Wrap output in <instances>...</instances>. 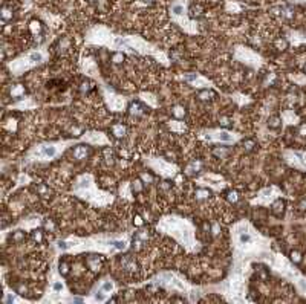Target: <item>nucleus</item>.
<instances>
[{"label":"nucleus","mask_w":306,"mask_h":304,"mask_svg":"<svg viewBox=\"0 0 306 304\" xmlns=\"http://www.w3.org/2000/svg\"><path fill=\"white\" fill-rule=\"evenodd\" d=\"M72 154H74L75 159H83V157H86V154H87V148L84 145H78V147L74 148Z\"/></svg>","instance_id":"obj_1"},{"label":"nucleus","mask_w":306,"mask_h":304,"mask_svg":"<svg viewBox=\"0 0 306 304\" xmlns=\"http://www.w3.org/2000/svg\"><path fill=\"white\" fill-rule=\"evenodd\" d=\"M41 154L43 156H54V154H55V148L54 147H43L41 148Z\"/></svg>","instance_id":"obj_2"},{"label":"nucleus","mask_w":306,"mask_h":304,"mask_svg":"<svg viewBox=\"0 0 306 304\" xmlns=\"http://www.w3.org/2000/svg\"><path fill=\"white\" fill-rule=\"evenodd\" d=\"M54 289H55V290H60V289H61V284H60V283H55V284H54Z\"/></svg>","instance_id":"obj_12"},{"label":"nucleus","mask_w":306,"mask_h":304,"mask_svg":"<svg viewBox=\"0 0 306 304\" xmlns=\"http://www.w3.org/2000/svg\"><path fill=\"white\" fill-rule=\"evenodd\" d=\"M60 248H63V249H66L67 246H66V243H60Z\"/></svg>","instance_id":"obj_13"},{"label":"nucleus","mask_w":306,"mask_h":304,"mask_svg":"<svg viewBox=\"0 0 306 304\" xmlns=\"http://www.w3.org/2000/svg\"><path fill=\"white\" fill-rule=\"evenodd\" d=\"M291 260L294 261V263H300V261H302V254L297 252V251H292L291 252Z\"/></svg>","instance_id":"obj_4"},{"label":"nucleus","mask_w":306,"mask_h":304,"mask_svg":"<svg viewBox=\"0 0 306 304\" xmlns=\"http://www.w3.org/2000/svg\"><path fill=\"white\" fill-rule=\"evenodd\" d=\"M230 200L236 202V200H237V194H236V193H230Z\"/></svg>","instance_id":"obj_11"},{"label":"nucleus","mask_w":306,"mask_h":304,"mask_svg":"<svg viewBox=\"0 0 306 304\" xmlns=\"http://www.w3.org/2000/svg\"><path fill=\"white\" fill-rule=\"evenodd\" d=\"M283 206H285V203H283L282 200H277V202H274V205H272V208H274V212H277L278 214V211H283Z\"/></svg>","instance_id":"obj_5"},{"label":"nucleus","mask_w":306,"mask_h":304,"mask_svg":"<svg viewBox=\"0 0 306 304\" xmlns=\"http://www.w3.org/2000/svg\"><path fill=\"white\" fill-rule=\"evenodd\" d=\"M277 47H278V49H285V47H286V41L285 40H278L277 41Z\"/></svg>","instance_id":"obj_8"},{"label":"nucleus","mask_w":306,"mask_h":304,"mask_svg":"<svg viewBox=\"0 0 306 304\" xmlns=\"http://www.w3.org/2000/svg\"><path fill=\"white\" fill-rule=\"evenodd\" d=\"M115 246L118 249H124V242H115Z\"/></svg>","instance_id":"obj_10"},{"label":"nucleus","mask_w":306,"mask_h":304,"mask_svg":"<svg viewBox=\"0 0 306 304\" xmlns=\"http://www.w3.org/2000/svg\"><path fill=\"white\" fill-rule=\"evenodd\" d=\"M278 125H280V118H278V116H272L270 119V127L271 129H277Z\"/></svg>","instance_id":"obj_3"},{"label":"nucleus","mask_w":306,"mask_h":304,"mask_svg":"<svg viewBox=\"0 0 306 304\" xmlns=\"http://www.w3.org/2000/svg\"><path fill=\"white\" fill-rule=\"evenodd\" d=\"M103 290H104V292L112 290V283H110V281H106L104 284H103Z\"/></svg>","instance_id":"obj_7"},{"label":"nucleus","mask_w":306,"mask_h":304,"mask_svg":"<svg viewBox=\"0 0 306 304\" xmlns=\"http://www.w3.org/2000/svg\"><path fill=\"white\" fill-rule=\"evenodd\" d=\"M31 60H34V61H40V60H41V55H40V54H32V55H31Z\"/></svg>","instance_id":"obj_9"},{"label":"nucleus","mask_w":306,"mask_h":304,"mask_svg":"<svg viewBox=\"0 0 306 304\" xmlns=\"http://www.w3.org/2000/svg\"><path fill=\"white\" fill-rule=\"evenodd\" d=\"M219 139H222V141H231V136H230L228 133L222 131V133H219Z\"/></svg>","instance_id":"obj_6"}]
</instances>
